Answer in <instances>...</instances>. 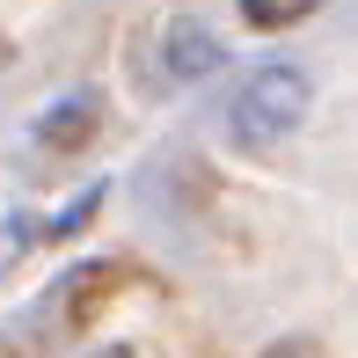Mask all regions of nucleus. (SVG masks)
Listing matches in <instances>:
<instances>
[{"instance_id":"f257e3e1","label":"nucleus","mask_w":358,"mask_h":358,"mask_svg":"<svg viewBox=\"0 0 358 358\" xmlns=\"http://www.w3.org/2000/svg\"><path fill=\"white\" fill-rule=\"evenodd\" d=\"M307 110H315V88H307L300 66H285V59L278 66H256L234 95H227V139L249 146V154H264V146L300 132Z\"/></svg>"},{"instance_id":"f03ea898","label":"nucleus","mask_w":358,"mask_h":358,"mask_svg":"<svg viewBox=\"0 0 358 358\" xmlns=\"http://www.w3.org/2000/svg\"><path fill=\"white\" fill-rule=\"evenodd\" d=\"M95 124H103V103L80 88V95H59V103L44 110L29 132H37V146H44V154H80V146L95 139Z\"/></svg>"},{"instance_id":"7ed1b4c3","label":"nucleus","mask_w":358,"mask_h":358,"mask_svg":"<svg viewBox=\"0 0 358 358\" xmlns=\"http://www.w3.org/2000/svg\"><path fill=\"white\" fill-rule=\"evenodd\" d=\"M220 37L198 22V15H176L169 22V80H205V73H220Z\"/></svg>"},{"instance_id":"20e7f679","label":"nucleus","mask_w":358,"mask_h":358,"mask_svg":"<svg viewBox=\"0 0 358 358\" xmlns=\"http://www.w3.org/2000/svg\"><path fill=\"white\" fill-rule=\"evenodd\" d=\"M241 15H249V29H292L315 15V0H241Z\"/></svg>"},{"instance_id":"39448f33","label":"nucleus","mask_w":358,"mask_h":358,"mask_svg":"<svg viewBox=\"0 0 358 358\" xmlns=\"http://www.w3.org/2000/svg\"><path fill=\"white\" fill-rule=\"evenodd\" d=\"M110 278H117V264H88L80 278H66V292H73V315H88V307H95V285H110Z\"/></svg>"},{"instance_id":"423d86ee","label":"nucleus","mask_w":358,"mask_h":358,"mask_svg":"<svg viewBox=\"0 0 358 358\" xmlns=\"http://www.w3.org/2000/svg\"><path fill=\"white\" fill-rule=\"evenodd\" d=\"M264 358H307V344H278V351H264Z\"/></svg>"},{"instance_id":"0eeeda50","label":"nucleus","mask_w":358,"mask_h":358,"mask_svg":"<svg viewBox=\"0 0 358 358\" xmlns=\"http://www.w3.org/2000/svg\"><path fill=\"white\" fill-rule=\"evenodd\" d=\"M88 358H139V351H88Z\"/></svg>"}]
</instances>
